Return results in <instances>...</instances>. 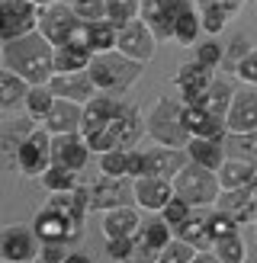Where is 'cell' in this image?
Masks as SVG:
<instances>
[{
    "label": "cell",
    "instance_id": "6da1fadb",
    "mask_svg": "<svg viewBox=\"0 0 257 263\" xmlns=\"http://www.w3.org/2000/svg\"><path fill=\"white\" fill-rule=\"evenodd\" d=\"M4 68L23 77L29 87L48 84L51 74H55V48L39 32L13 39V42H4Z\"/></svg>",
    "mask_w": 257,
    "mask_h": 263
},
{
    "label": "cell",
    "instance_id": "7a4b0ae2",
    "mask_svg": "<svg viewBox=\"0 0 257 263\" xmlns=\"http://www.w3.org/2000/svg\"><path fill=\"white\" fill-rule=\"evenodd\" d=\"M141 71H145V64L125 58V55H119V51L94 55V61H90V68H87L90 81H94V87H97V93H113V97H119L132 84H138Z\"/></svg>",
    "mask_w": 257,
    "mask_h": 263
},
{
    "label": "cell",
    "instance_id": "3957f363",
    "mask_svg": "<svg viewBox=\"0 0 257 263\" xmlns=\"http://www.w3.org/2000/svg\"><path fill=\"white\" fill-rule=\"evenodd\" d=\"M145 132L154 138V144H164V148H187L190 132L183 122V103L177 97H161L145 116Z\"/></svg>",
    "mask_w": 257,
    "mask_h": 263
},
{
    "label": "cell",
    "instance_id": "277c9868",
    "mask_svg": "<svg viewBox=\"0 0 257 263\" xmlns=\"http://www.w3.org/2000/svg\"><path fill=\"white\" fill-rule=\"evenodd\" d=\"M174 196H180L190 209H206V205H215V199L222 196V186H218V177L215 170H206L199 164H183L180 174L171 180Z\"/></svg>",
    "mask_w": 257,
    "mask_h": 263
},
{
    "label": "cell",
    "instance_id": "5b68a950",
    "mask_svg": "<svg viewBox=\"0 0 257 263\" xmlns=\"http://www.w3.org/2000/svg\"><path fill=\"white\" fill-rule=\"evenodd\" d=\"M77 29H81V20L74 16L71 4H64V0H51V4L39 7V23H35V32L42 35L51 48L74 42Z\"/></svg>",
    "mask_w": 257,
    "mask_h": 263
},
{
    "label": "cell",
    "instance_id": "8992f818",
    "mask_svg": "<svg viewBox=\"0 0 257 263\" xmlns=\"http://www.w3.org/2000/svg\"><path fill=\"white\" fill-rule=\"evenodd\" d=\"M32 231L35 238L42 244H68V247H77L84 238V225H77V221H68L64 215L51 212V209H39V212L32 215Z\"/></svg>",
    "mask_w": 257,
    "mask_h": 263
},
{
    "label": "cell",
    "instance_id": "52a82bcc",
    "mask_svg": "<svg viewBox=\"0 0 257 263\" xmlns=\"http://www.w3.org/2000/svg\"><path fill=\"white\" fill-rule=\"evenodd\" d=\"M48 164H51V135L42 125H35L29 135H26V141L20 144L13 167H16L23 177H35L39 180L48 170Z\"/></svg>",
    "mask_w": 257,
    "mask_h": 263
},
{
    "label": "cell",
    "instance_id": "ba28073f",
    "mask_svg": "<svg viewBox=\"0 0 257 263\" xmlns=\"http://www.w3.org/2000/svg\"><path fill=\"white\" fill-rule=\"evenodd\" d=\"M106 132H109V138H113V144L119 151H132L135 144L148 135L145 132V112H141L135 103H119V109H116V116H113V122L106 125Z\"/></svg>",
    "mask_w": 257,
    "mask_h": 263
},
{
    "label": "cell",
    "instance_id": "9c48e42d",
    "mask_svg": "<svg viewBox=\"0 0 257 263\" xmlns=\"http://www.w3.org/2000/svg\"><path fill=\"white\" fill-rule=\"evenodd\" d=\"M39 7L29 0H0V42H13L35 32Z\"/></svg>",
    "mask_w": 257,
    "mask_h": 263
},
{
    "label": "cell",
    "instance_id": "30bf717a",
    "mask_svg": "<svg viewBox=\"0 0 257 263\" xmlns=\"http://www.w3.org/2000/svg\"><path fill=\"white\" fill-rule=\"evenodd\" d=\"M42 241L35 238L32 225H7L0 228V260L10 263H32L39 260Z\"/></svg>",
    "mask_w": 257,
    "mask_h": 263
},
{
    "label": "cell",
    "instance_id": "8fae6325",
    "mask_svg": "<svg viewBox=\"0 0 257 263\" xmlns=\"http://www.w3.org/2000/svg\"><path fill=\"white\" fill-rule=\"evenodd\" d=\"M116 51L125 58H132L138 64L154 61V51H158V39L151 35V29L145 26V20H132L128 26L119 29V39H116Z\"/></svg>",
    "mask_w": 257,
    "mask_h": 263
},
{
    "label": "cell",
    "instance_id": "7c38bea8",
    "mask_svg": "<svg viewBox=\"0 0 257 263\" xmlns=\"http://www.w3.org/2000/svg\"><path fill=\"white\" fill-rule=\"evenodd\" d=\"M119 205H132V180L128 177H97L90 186V212H109Z\"/></svg>",
    "mask_w": 257,
    "mask_h": 263
},
{
    "label": "cell",
    "instance_id": "4fadbf2b",
    "mask_svg": "<svg viewBox=\"0 0 257 263\" xmlns=\"http://www.w3.org/2000/svg\"><path fill=\"white\" fill-rule=\"evenodd\" d=\"M174 84L180 90L177 100L183 103V106H203L206 90L212 84V68H206L199 61H187V64H180V71L174 74Z\"/></svg>",
    "mask_w": 257,
    "mask_h": 263
},
{
    "label": "cell",
    "instance_id": "5bb4252c",
    "mask_svg": "<svg viewBox=\"0 0 257 263\" xmlns=\"http://www.w3.org/2000/svg\"><path fill=\"white\" fill-rule=\"evenodd\" d=\"M225 132L228 135L257 132V90L254 87H238L231 93V106L225 112Z\"/></svg>",
    "mask_w": 257,
    "mask_h": 263
},
{
    "label": "cell",
    "instance_id": "9a60e30c",
    "mask_svg": "<svg viewBox=\"0 0 257 263\" xmlns=\"http://www.w3.org/2000/svg\"><path fill=\"white\" fill-rule=\"evenodd\" d=\"M90 161V148L87 138L81 132H71V135H51V164L68 167L74 174H81Z\"/></svg>",
    "mask_w": 257,
    "mask_h": 263
},
{
    "label": "cell",
    "instance_id": "2e32d148",
    "mask_svg": "<svg viewBox=\"0 0 257 263\" xmlns=\"http://www.w3.org/2000/svg\"><path fill=\"white\" fill-rule=\"evenodd\" d=\"M171 199H174L171 180H161V177H135L132 180V202L138 209H145V212L158 215Z\"/></svg>",
    "mask_w": 257,
    "mask_h": 263
},
{
    "label": "cell",
    "instance_id": "e0dca14e",
    "mask_svg": "<svg viewBox=\"0 0 257 263\" xmlns=\"http://www.w3.org/2000/svg\"><path fill=\"white\" fill-rule=\"evenodd\" d=\"M48 90L55 100H71V103H84L97 97V87L90 81L87 71H74V74H51L48 81Z\"/></svg>",
    "mask_w": 257,
    "mask_h": 263
},
{
    "label": "cell",
    "instance_id": "ac0fdd59",
    "mask_svg": "<svg viewBox=\"0 0 257 263\" xmlns=\"http://www.w3.org/2000/svg\"><path fill=\"white\" fill-rule=\"evenodd\" d=\"M141 157H145V174H141V177H161V180H174L180 174V167L187 164V151L164 148V144L145 148Z\"/></svg>",
    "mask_w": 257,
    "mask_h": 263
},
{
    "label": "cell",
    "instance_id": "d6986e66",
    "mask_svg": "<svg viewBox=\"0 0 257 263\" xmlns=\"http://www.w3.org/2000/svg\"><path fill=\"white\" fill-rule=\"evenodd\" d=\"M212 209H222V212H228L231 218L238 221V225H251L254 218V209H257V177L248 183V186L241 190H228L215 199Z\"/></svg>",
    "mask_w": 257,
    "mask_h": 263
},
{
    "label": "cell",
    "instance_id": "ffe728a7",
    "mask_svg": "<svg viewBox=\"0 0 257 263\" xmlns=\"http://www.w3.org/2000/svg\"><path fill=\"white\" fill-rule=\"evenodd\" d=\"M171 241H174V228L167 225L161 215H154L151 221H141V228L135 234V254L148 257V260H158V254Z\"/></svg>",
    "mask_w": 257,
    "mask_h": 263
},
{
    "label": "cell",
    "instance_id": "44dd1931",
    "mask_svg": "<svg viewBox=\"0 0 257 263\" xmlns=\"http://www.w3.org/2000/svg\"><path fill=\"white\" fill-rule=\"evenodd\" d=\"M81 122H84V106L81 103L55 100L48 116H45V122H42V128L48 135H71V132H81Z\"/></svg>",
    "mask_w": 257,
    "mask_h": 263
},
{
    "label": "cell",
    "instance_id": "7402d4cb",
    "mask_svg": "<svg viewBox=\"0 0 257 263\" xmlns=\"http://www.w3.org/2000/svg\"><path fill=\"white\" fill-rule=\"evenodd\" d=\"M116 39H119V29H116L109 20H103V23L81 26L77 35H74V42L84 45L90 55H106V51H116Z\"/></svg>",
    "mask_w": 257,
    "mask_h": 263
},
{
    "label": "cell",
    "instance_id": "603a6c76",
    "mask_svg": "<svg viewBox=\"0 0 257 263\" xmlns=\"http://www.w3.org/2000/svg\"><path fill=\"white\" fill-rule=\"evenodd\" d=\"M122 97H113V93H97L94 100L84 103V122H81V135H90V132H100L113 122L116 109H119Z\"/></svg>",
    "mask_w": 257,
    "mask_h": 263
},
{
    "label": "cell",
    "instance_id": "cb8c5ba5",
    "mask_svg": "<svg viewBox=\"0 0 257 263\" xmlns=\"http://www.w3.org/2000/svg\"><path fill=\"white\" fill-rule=\"evenodd\" d=\"M103 238H135L138 228H141V215L135 205H119V209H109V212H103Z\"/></svg>",
    "mask_w": 257,
    "mask_h": 263
},
{
    "label": "cell",
    "instance_id": "d4e9b609",
    "mask_svg": "<svg viewBox=\"0 0 257 263\" xmlns=\"http://www.w3.org/2000/svg\"><path fill=\"white\" fill-rule=\"evenodd\" d=\"M183 122H187L190 138H206V141H225L228 138L225 122L209 116L203 106H183Z\"/></svg>",
    "mask_w": 257,
    "mask_h": 263
},
{
    "label": "cell",
    "instance_id": "484cf974",
    "mask_svg": "<svg viewBox=\"0 0 257 263\" xmlns=\"http://www.w3.org/2000/svg\"><path fill=\"white\" fill-rule=\"evenodd\" d=\"M215 177H218V186H222V193H228V190L248 186V183L257 177V167H254L251 161H244V157L225 154V161H222V167L215 170Z\"/></svg>",
    "mask_w": 257,
    "mask_h": 263
},
{
    "label": "cell",
    "instance_id": "4316f807",
    "mask_svg": "<svg viewBox=\"0 0 257 263\" xmlns=\"http://www.w3.org/2000/svg\"><path fill=\"white\" fill-rule=\"evenodd\" d=\"M35 128V122L26 116V119H7L4 125H0V161H7L13 167V161H16V151L20 144L26 141V135Z\"/></svg>",
    "mask_w": 257,
    "mask_h": 263
},
{
    "label": "cell",
    "instance_id": "83f0119b",
    "mask_svg": "<svg viewBox=\"0 0 257 263\" xmlns=\"http://www.w3.org/2000/svg\"><path fill=\"white\" fill-rule=\"evenodd\" d=\"M187 161L199 164L206 170H218L225 161V141H206V138H190L187 141Z\"/></svg>",
    "mask_w": 257,
    "mask_h": 263
},
{
    "label": "cell",
    "instance_id": "f1b7e54d",
    "mask_svg": "<svg viewBox=\"0 0 257 263\" xmlns=\"http://www.w3.org/2000/svg\"><path fill=\"white\" fill-rule=\"evenodd\" d=\"M26 93H29V84L13 71L0 68V112H20L26 106Z\"/></svg>",
    "mask_w": 257,
    "mask_h": 263
},
{
    "label": "cell",
    "instance_id": "f546056e",
    "mask_svg": "<svg viewBox=\"0 0 257 263\" xmlns=\"http://www.w3.org/2000/svg\"><path fill=\"white\" fill-rule=\"evenodd\" d=\"M94 55L77 45V42H68V45H58L55 48V74H74V71H87Z\"/></svg>",
    "mask_w": 257,
    "mask_h": 263
},
{
    "label": "cell",
    "instance_id": "4dcf8cb0",
    "mask_svg": "<svg viewBox=\"0 0 257 263\" xmlns=\"http://www.w3.org/2000/svg\"><path fill=\"white\" fill-rule=\"evenodd\" d=\"M174 238L187 241L190 247H196V251H209L212 247L209 228H206V215H196V209H193V215L187 221H180V225L174 228Z\"/></svg>",
    "mask_w": 257,
    "mask_h": 263
},
{
    "label": "cell",
    "instance_id": "1f68e13d",
    "mask_svg": "<svg viewBox=\"0 0 257 263\" xmlns=\"http://www.w3.org/2000/svg\"><path fill=\"white\" fill-rule=\"evenodd\" d=\"M203 35V26H199V13L196 7H187V10H180L177 13V20H174V42L177 45H196V39Z\"/></svg>",
    "mask_w": 257,
    "mask_h": 263
},
{
    "label": "cell",
    "instance_id": "d6a6232c",
    "mask_svg": "<svg viewBox=\"0 0 257 263\" xmlns=\"http://www.w3.org/2000/svg\"><path fill=\"white\" fill-rule=\"evenodd\" d=\"M231 84L228 81H218V77H212V84H209V90H206V100H203V109L209 112V116H215V119H222L225 122V112H228V106H231Z\"/></svg>",
    "mask_w": 257,
    "mask_h": 263
},
{
    "label": "cell",
    "instance_id": "836d02e7",
    "mask_svg": "<svg viewBox=\"0 0 257 263\" xmlns=\"http://www.w3.org/2000/svg\"><path fill=\"white\" fill-rule=\"evenodd\" d=\"M51 103H55V97H51L48 84L29 87V93H26V106H23V112L29 116V119H32L35 125H42V122H45V116H48V109H51Z\"/></svg>",
    "mask_w": 257,
    "mask_h": 263
},
{
    "label": "cell",
    "instance_id": "e575fe53",
    "mask_svg": "<svg viewBox=\"0 0 257 263\" xmlns=\"http://www.w3.org/2000/svg\"><path fill=\"white\" fill-rule=\"evenodd\" d=\"M81 174H74V170H68V167H58V164H48V170L42 177H39V183L48 190V193H74L77 190V180Z\"/></svg>",
    "mask_w": 257,
    "mask_h": 263
},
{
    "label": "cell",
    "instance_id": "d590c367",
    "mask_svg": "<svg viewBox=\"0 0 257 263\" xmlns=\"http://www.w3.org/2000/svg\"><path fill=\"white\" fill-rule=\"evenodd\" d=\"M209 251L222 260V263H248V244H244L241 231H238V234H228V238L212 241Z\"/></svg>",
    "mask_w": 257,
    "mask_h": 263
},
{
    "label": "cell",
    "instance_id": "8d00e7d4",
    "mask_svg": "<svg viewBox=\"0 0 257 263\" xmlns=\"http://www.w3.org/2000/svg\"><path fill=\"white\" fill-rule=\"evenodd\" d=\"M103 4H106V20L116 29H122V26L141 16V0H103Z\"/></svg>",
    "mask_w": 257,
    "mask_h": 263
},
{
    "label": "cell",
    "instance_id": "74e56055",
    "mask_svg": "<svg viewBox=\"0 0 257 263\" xmlns=\"http://www.w3.org/2000/svg\"><path fill=\"white\" fill-rule=\"evenodd\" d=\"M193 7H196V13H199V26H203V32L209 35V39H215V35L231 23L222 10L212 7V4H206V0H193Z\"/></svg>",
    "mask_w": 257,
    "mask_h": 263
},
{
    "label": "cell",
    "instance_id": "f35d334b",
    "mask_svg": "<svg viewBox=\"0 0 257 263\" xmlns=\"http://www.w3.org/2000/svg\"><path fill=\"white\" fill-rule=\"evenodd\" d=\"M225 154H235V157H244L257 167V132H248V135H228L225 138Z\"/></svg>",
    "mask_w": 257,
    "mask_h": 263
},
{
    "label": "cell",
    "instance_id": "ab89813d",
    "mask_svg": "<svg viewBox=\"0 0 257 263\" xmlns=\"http://www.w3.org/2000/svg\"><path fill=\"white\" fill-rule=\"evenodd\" d=\"M206 228H209V238L218 241V238H228V234H238L241 225L228 212H222V209H212V212L206 215Z\"/></svg>",
    "mask_w": 257,
    "mask_h": 263
},
{
    "label": "cell",
    "instance_id": "60d3db41",
    "mask_svg": "<svg viewBox=\"0 0 257 263\" xmlns=\"http://www.w3.org/2000/svg\"><path fill=\"white\" fill-rule=\"evenodd\" d=\"M100 174L103 177H128V151H106L100 154Z\"/></svg>",
    "mask_w": 257,
    "mask_h": 263
},
{
    "label": "cell",
    "instance_id": "b9f144b4",
    "mask_svg": "<svg viewBox=\"0 0 257 263\" xmlns=\"http://www.w3.org/2000/svg\"><path fill=\"white\" fill-rule=\"evenodd\" d=\"M71 10H74V16L81 20V26L106 20V4H103V0H74Z\"/></svg>",
    "mask_w": 257,
    "mask_h": 263
},
{
    "label": "cell",
    "instance_id": "7bdbcfd3",
    "mask_svg": "<svg viewBox=\"0 0 257 263\" xmlns=\"http://www.w3.org/2000/svg\"><path fill=\"white\" fill-rule=\"evenodd\" d=\"M193 257H196V247H190L187 241L174 238V241L158 254V260H154V263H190Z\"/></svg>",
    "mask_w": 257,
    "mask_h": 263
},
{
    "label": "cell",
    "instance_id": "ee69618b",
    "mask_svg": "<svg viewBox=\"0 0 257 263\" xmlns=\"http://www.w3.org/2000/svg\"><path fill=\"white\" fill-rule=\"evenodd\" d=\"M222 58H225V48L218 45V42H212V39H206V42H196V58L193 61H199V64H206V68H222Z\"/></svg>",
    "mask_w": 257,
    "mask_h": 263
},
{
    "label": "cell",
    "instance_id": "f6af8a7d",
    "mask_svg": "<svg viewBox=\"0 0 257 263\" xmlns=\"http://www.w3.org/2000/svg\"><path fill=\"white\" fill-rule=\"evenodd\" d=\"M251 51H254V48H251L248 39H244V35H235V39H231V45L225 48L222 68H225V71H235V68H238V61H241V58H248Z\"/></svg>",
    "mask_w": 257,
    "mask_h": 263
},
{
    "label": "cell",
    "instance_id": "bcb514c9",
    "mask_svg": "<svg viewBox=\"0 0 257 263\" xmlns=\"http://www.w3.org/2000/svg\"><path fill=\"white\" fill-rule=\"evenodd\" d=\"M158 215H161V218H164V221H167V225H171V228H177L180 221H187V218L193 215V209H190V205H187L183 199H180V196H174V199L167 202V205L161 209Z\"/></svg>",
    "mask_w": 257,
    "mask_h": 263
},
{
    "label": "cell",
    "instance_id": "7dc6e473",
    "mask_svg": "<svg viewBox=\"0 0 257 263\" xmlns=\"http://www.w3.org/2000/svg\"><path fill=\"white\" fill-rule=\"evenodd\" d=\"M135 254V238H109L106 241V257L116 263H125Z\"/></svg>",
    "mask_w": 257,
    "mask_h": 263
},
{
    "label": "cell",
    "instance_id": "c3c4849f",
    "mask_svg": "<svg viewBox=\"0 0 257 263\" xmlns=\"http://www.w3.org/2000/svg\"><path fill=\"white\" fill-rule=\"evenodd\" d=\"M235 77H238V84H241V87H254V90H257V51H251L248 58H241V61H238Z\"/></svg>",
    "mask_w": 257,
    "mask_h": 263
},
{
    "label": "cell",
    "instance_id": "681fc988",
    "mask_svg": "<svg viewBox=\"0 0 257 263\" xmlns=\"http://www.w3.org/2000/svg\"><path fill=\"white\" fill-rule=\"evenodd\" d=\"M71 251H74V247H68V244H42L39 260H42V263H64V257H68Z\"/></svg>",
    "mask_w": 257,
    "mask_h": 263
},
{
    "label": "cell",
    "instance_id": "f907efd6",
    "mask_svg": "<svg viewBox=\"0 0 257 263\" xmlns=\"http://www.w3.org/2000/svg\"><path fill=\"white\" fill-rule=\"evenodd\" d=\"M206 4H212V7H218V10H222V13H225L228 20H235L238 13L244 10V4H248V0H206Z\"/></svg>",
    "mask_w": 257,
    "mask_h": 263
},
{
    "label": "cell",
    "instance_id": "816d5d0a",
    "mask_svg": "<svg viewBox=\"0 0 257 263\" xmlns=\"http://www.w3.org/2000/svg\"><path fill=\"white\" fill-rule=\"evenodd\" d=\"M64 263H94V257H90V254H84V251H77V247H74V251H71L68 257H64Z\"/></svg>",
    "mask_w": 257,
    "mask_h": 263
},
{
    "label": "cell",
    "instance_id": "f5cc1de1",
    "mask_svg": "<svg viewBox=\"0 0 257 263\" xmlns=\"http://www.w3.org/2000/svg\"><path fill=\"white\" fill-rule=\"evenodd\" d=\"M190 263H222V260H218L212 251H196V257H193Z\"/></svg>",
    "mask_w": 257,
    "mask_h": 263
},
{
    "label": "cell",
    "instance_id": "db71d44e",
    "mask_svg": "<svg viewBox=\"0 0 257 263\" xmlns=\"http://www.w3.org/2000/svg\"><path fill=\"white\" fill-rule=\"evenodd\" d=\"M29 4H35V7H45V4H48V0H29Z\"/></svg>",
    "mask_w": 257,
    "mask_h": 263
},
{
    "label": "cell",
    "instance_id": "11a10c76",
    "mask_svg": "<svg viewBox=\"0 0 257 263\" xmlns=\"http://www.w3.org/2000/svg\"><path fill=\"white\" fill-rule=\"evenodd\" d=\"M251 225H254V228H257V209H254V218H251Z\"/></svg>",
    "mask_w": 257,
    "mask_h": 263
},
{
    "label": "cell",
    "instance_id": "9f6ffc18",
    "mask_svg": "<svg viewBox=\"0 0 257 263\" xmlns=\"http://www.w3.org/2000/svg\"><path fill=\"white\" fill-rule=\"evenodd\" d=\"M0 61H4V42H0Z\"/></svg>",
    "mask_w": 257,
    "mask_h": 263
},
{
    "label": "cell",
    "instance_id": "6f0895ef",
    "mask_svg": "<svg viewBox=\"0 0 257 263\" xmlns=\"http://www.w3.org/2000/svg\"><path fill=\"white\" fill-rule=\"evenodd\" d=\"M141 4H158V0H141Z\"/></svg>",
    "mask_w": 257,
    "mask_h": 263
},
{
    "label": "cell",
    "instance_id": "680465c9",
    "mask_svg": "<svg viewBox=\"0 0 257 263\" xmlns=\"http://www.w3.org/2000/svg\"><path fill=\"white\" fill-rule=\"evenodd\" d=\"M0 263H10V260H0Z\"/></svg>",
    "mask_w": 257,
    "mask_h": 263
},
{
    "label": "cell",
    "instance_id": "91938a15",
    "mask_svg": "<svg viewBox=\"0 0 257 263\" xmlns=\"http://www.w3.org/2000/svg\"><path fill=\"white\" fill-rule=\"evenodd\" d=\"M48 4H51V0H48Z\"/></svg>",
    "mask_w": 257,
    "mask_h": 263
},
{
    "label": "cell",
    "instance_id": "94428289",
    "mask_svg": "<svg viewBox=\"0 0 257 263\" xmlns=\"http://www.w3.org/2000/svg\"><path fill=\"white\" fill-rule=\"evenodd\" d=\"M254 51H257V48H254Z\"/></svg>",
    "mask_w": 257,
    "mask_h": 263
}]
</instances>
